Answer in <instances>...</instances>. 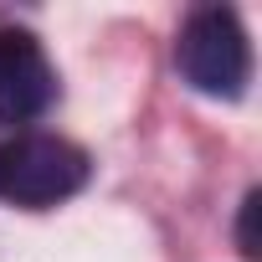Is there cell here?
Instances as JSON below:
<instances>
[{
    "label": "cell",
    "instance_id": "cell-3",
    "mask_svg": "<svg viewBox=\"0 0 262 262\" xmlns=\"http://www.w3.org/2000/svg\"><path fill=\"white\" fill-rule=\"evenodd\" d=\"M57 82L31 31H0V123H31L47 113Z\"/></svg>",
    "mask_w": 262,
    "mask_h": 262
},
{
    "label": "cell",
    "instance_id": "cell-2",
    "mask_svg": "<svg viewBox=\"0 0 262 262\" xmlns=\"http://www.w3.org/2000/svg\"><path fill=\"white\" fill-rule=\"evenodd\" d=\"M88 185V155L62 134H21L0 144V195L16 206H57Z\"/></svg>",
    "mask_w": 262,
    "mask_h": 262
},
{
    "label": "cell",
    "instance_id": "cell-4",
    "mask_svg": "<svg viewBox=\"0 0 262 262\" xmlns=\"http://www.w3.org/2000/svg\"><path fill=\"white\" fill-rule=\"evenodd\" d=\"M257 216H262V190H247V201H242V221H236V247H242V257H247V262H262Z\"/></svg>",
    "mask_w": 262,
    "mask_h": 262
},
{
    "label": "cell",
    "instance_id": "cell-1",
    "mask_svg": "<svg viewBox=\"0 0 262 262\" xmlns=\"http://www.w3.org/2000/svg\"><path fill=\"white\" fill-rule=\"evenodd\" d=\"M175 67L206 98H242V88L252 77V47H247V31H242L236 11H226V6L195 11L180 26Z\"/></svg>",
    "mask_w": 262,
    "mask_h": 262
}]
</instances>
